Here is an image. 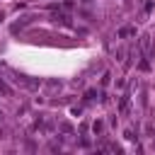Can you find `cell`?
Wrapping results in <instances>:
<instances>
[{
    "label": "cell",
    "mask_w": 155,
    "mask_h": 155,
    "mask_svg": "<svg viewBox=\"0 0 155 155\" xmlns=\"http://www.w3.org/2000/svg\"><path fill=\"white\" fill-rule=\"evenodd\" d=\"M128 34H136V29H133V27H124V29L119 31V36H128Z\"/></svg>",
    "instance_id": "obj_1"
}]
</instances>
